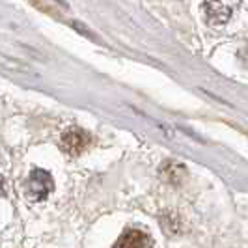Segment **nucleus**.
<instances>
[{
  "mask_svg": "<svg viewBox=\"0 0 248 248\" xmlns=\"http://www.w3.org/2000/svg\"><path fill=\"white\" fill-rule=\"evenodd\" d=\"M92 144V137L82 129H69L65 131L62 137V148L69 155H80L84 149Z\"/></svg>",
  "mask_w": 248,
  "mask_h": 248,
  "instance_id": "obj_3",
  "label": "nucleus"
},
{
  "mask_svg": "<svg viewBox=\"0 0 248 248\" xmlns=\"http://www.w3.org/2000/svg\"><path fill=\"white\" fill-rule=\"evenodd\" d=\"M237 0H205L203 2V13L207 23L213 26L224 25L232 19Z\"/></svg>",
  "mask_w": 248,
  "mask_h": 248,
  "instance_id": "obj_1",
  "label": "nucleus"
},
{
  "mask_svg": "<svg viewBox=\"0 0 248 248\" xmlns=\"http://www.w3.org/2000/svg\"><path fill=\"white\" fill-rule=\"evenodd\" d=\"M114 248H153L151 237L142 230H127Z\"/></svg>",
  "mask_w": 248,
  "mask_h": 248,
  "instance_id": "obj_4",
  "label": "nucleus"
},
{
  "mask_svg": "<svg viewBox=\"0 0 248 248\" xmlns=\"http://www.w3.org/2000/svg\"><path fill=\"white\" fill-rule=\"evenodd\" d=\"M54 2H58V4H63V6H65V2H63V0H54Z\"/></svg>",
  "mask_w": 248,
  "mask_h": 248,
  "instance_id": "obj_7",
  "label": "nucleus"
},
{
  "mask_svg": "<svg viewBox=\"0 0 248 248\" xmlns=\"http://www.w3.org/2000/svg\"><path fill=\"white\" fill-rule=\"evenodd\" d=\"M52 190V177H50L45 170L34 168L30 172L28 183H26V194L28 198L34 202H41L49 196V192Z\"/></svg>",
  "mask_w": 248,
  "mask_h": 248,
  "instance_id": "obj_2",
  "label": "nucleus"
},
{
  "mask_svg": "<svg viewBox=\"0 0 248 248\" xmlns=\"http://www.w3.org/2000/svg\"><path fill=\"white\" fill-rule=\"evenodd\" d=\"M30 4H34V6H37V8H39V10H43V12L50 13L52 17H58V12H56V10H52L50 6H45V4H41L39 0H30Z\"/></svg>",
  "mask_w": 248,
  "mask_h": 248,
  "instance_id": "obj_5",
  "label": "nucleus"
},
{
  "mask_svg": "<svg viewBox=\"0 0 248 248\" xmlns=\"http://www.w3.org/2000/svg\"><path fill=\"white\" fill-rule=\"evenodd\" d=\"M4 185H6V183H4V179L0 177V196H4V194H6V188H4Z\"/></svg>",
  "mask_w": 248,
  "mask_h": 248,
  "instance_id": "obj_6",
  "label": "nucleus"
}]
</instances>
